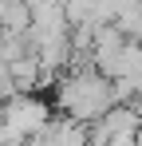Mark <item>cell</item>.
Here are the masks:
<instances>
[{
	"instance_id": "1",
	"label": "cell",
	"mask_w": 142,
	"mask_h": 146,
	"mask_svg": "<svg viewBox=\"0 0 142 146\" xmlns=\"http://www.w3.org/2000/svg\"><path fill=\"white\" fill-rule=\"evenodd\" d=\"M55 103L71 122H95L115 107V91H111V79L87 63V67L67 71L55 83Z\"/></svg>"
},
{
	"instance_id": "2",
	"label": "cell",
	"mask_w": 142,
	"mask_h": 146,
	"mask_svg": "<svg viewBox=\"0 0 142 146\" xmlns=\"http://www.w3.org/2000/svg\"><path fill=\"white\" fill-rule=\"evenodd\" d=\"M0 119H4V138H0V146H20V142H28V138H36L47 122H51V107H47L36 91H16V95H8L0 103Z\"/></svg>"
},
{
	"instance_id": "3",
	"label": "cell",
	"mask_w": 142,
	"mask_h": 146,
	"mask_svg": "<svg viewBox=\"0 0 142 146\" xmlns=\"http://www.w3.org/2000/svg\"><path fill=\"white\" fill-rule=\"evenodd\" d=\"M32 146H91L87 138V130H83V122H71V119H51L32 138Z\"/></svg>"
},
{
	"instance_id": "4",
	"label": "cell",
	"mask_w": 142,
	"mask_h": 146,
	"mask_svg": "<svg viewBox=\"0 0 142 146\" xmlns=\"http://www.w3.org/2000/svg\"><path fill=\"white\" fill-rule=\"evenodd\" d=\"M111 24H115L130 44H142V4H126L122 12H115Z\"/></svg>"
},
{
	"instance_id": "5",
	"label": "cell",
	"mask_w": 142,
	"mask_h": 146,
	"mask_svg": "<svg viewBox=\"0 0 142 146\" xmlns=\"http://www.w3.org/2000/svg\"><path fill=\"white\" fill-rule=\"evenodd\" d=\"M134 111H138V119H142V95H138V107H134Z\"/></svg>"
}]
</instances>
